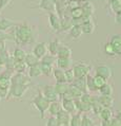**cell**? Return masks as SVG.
I'll return each instance as SVG.
<instances>
[{"label":"cell","mask_w":121,"mask_h":126,"mask_svg":"<svg viewBox=\"0 0 121 126\" xmlns=\"http://www.w3.org/2000/svg\"><path fill=\"white\" fill-rule=\"evenodd\" d=\"M13 33L14 40L18 45H27L35 40L34 30L27 22L18 23L13 28Z\"/></svg>","instance_id":"1"},{"label":"cell","mask_w":121,"mask_h":126,"mask_svg":"<svg viewBox=\"0 0 121 126\" xmlns=\"http://www.w3.org/2000/svg\"><path fill=\"white\" fill-rule=\"evenodd\" d=\"M50 101H47L45 97L43 96V94L41 92H38L37 95L34 97L32 101V104L35 106L36 109L39 111L40 114V119H44V114L48 109V106H50Z\"/></svg>","instance_id":"2"},{"label":"cell","mask_w":121,"mask_h":126,"mask_svg":"<svg viewBox=\"0 0 121 126\" xmlns=\"http://www.w3.org/2000/svg\"><path fill=\"white\" fill-rule=\"evenodd\" d=\"M30 85H21V84H11V87L9 89V95L8 97H16L20 99L22 97L26 91L29 90Z\"/></svg>","instance_id":"3"},{"label":"cell","mask_w":121,"mask_h":126,"mask_svg":"<svg viewBox=\"0 0 121 126\" xmlns=\"http://www.w3.org/2000/svg\"><path fill=\"white\" fill-rule=\"evenodd\" d=\"M72 69L73 72H74L75 79H79V78H85L88 74H89L92 67L91 65H88L85 63H79V64L75 65Z\"/></svg>","instance_id":"4"},{"label":"cell","mask_w":121,"mask_h":126,"mask_svg":"<svg viewBox=\"0 0 121 126\" xmlns=\"http://www.w3.org/2000/svg\"><path fill=\"white\" fill-rule=\"evenodd\" d=\"M43 96L45 97L47 101H50V102H55V101H58L59 100V95H58V93L56 92V90H55V87L54 85H44L42 87V92Z\"/></svg>","instance_id":"5"},{"label":"cell","mask_w":121,"mask_h":126,"mask_svg":"<svg viewBox=\"0 0 121 126\" xmlns=\"http://www.w3.org/2000/svg\"><path fill=\"white\" fill-rule=\"evenodd\" d=\"M48 22L51 28L55 32H60L61 31V19L57 12H52L48 14Z\"/></svg>","instance_id":"6"},{"label":"cell","mask_w":121,"mask_h":126,"mask_svg":"<svg viewBox=\"0 0 121 126\" xmlns=\"http://www.w3.org/2000/svg\"><path fill=\"white\" fill-rule=\"evenodd\" d=\"M62 109L65 110L66 112L70 114H76L78 112L77 108H76V104H75V100H71V99H62V103H61Z\"/></svg>","instance_id":"7"},{"label":"cell","mask_w":121,"mask_h":126,"mask_svg":"<svg viewBox=\"0 0 121 126\" xmlns=\"http://www.w3.org/2000/svg\"><path fill=\"white\" fill-rule=\"evenodd\" d=\"M110 44L112 45V47L115 52V55H119L121 56V34H115L110 37Z\"/></svg>","instance_id":"8"},{"label":"cell","mask_w":121,"mask_h":126,"mask_svg":"<svg viewBox=\"0 0 121 126\" xmlns=\"http://www.w3.org/2000/svg\"><path fill=\"white\" fill-rule=\"evenodd\" d=\"M80 27H81L82 33H84V34H93L95 32V29H96V24L94 21H93L92 18L82 21L80 23Z\"/></svg>","instance_id":"9"},{"label":"cell","mask_w":121,"mask_h":126,"mask_svg":"<svg viewBox=\"0 0 121 126\" xmlns=\"http://www.w3.org/2000/svg\"><path fill=\"white\" fill-rule=\"evenodd\" d=\"M96 74L101 76V78H103L105 80L110 79V78L113 76V71L112 69H110V67H108V66H98L96 69Z\"/></svg>","instance_id":"10"},{"label":"cell","mask_w":121,"mask_h":126,"mask_svg":"<svg viewBox=\"0 0 121 126\" xmlns=\"http://www.w3.org/2000/svg\"><path fill=\"white\" fill-rule=\"evenodd\" d=\"M30 78L24 73H15L11 79V84H21V85H30Z\"/></svg>","instance_id":"11"},{"label":"cell","mask_w":121,"mask_h":126,"mask_svg":"<svg viewBox=\"0 0 121 126\" xmlns=\"http://www.w3.org/2000/svg\"><path fill=\"white\" fill-rule=\"evenodd\" d=\"M33 53L38 58H42L44 55L47 54V44L46 43H38L33 49Z\"/></svg>","instance_id":"12"},{"label":"cell","mask_w":121,"mask_h":126,"mask_svg":"<svg viewBox=\"0 0 121 126\" xmlns=\"http://www.w3.org/2000/svg\"><path fill=\"white\" fill-rule=\"evenodd\" d=\"M57 120L59 121V123L62 126H68L70 125V121H71V118H72V114H70L68 112H66L65 110L61 109L58 114L56 115Z\"/></svg>","instance_id":"13"},{"label":"cell","mask_w":121,"mask_h":126,"mask_svg":"<svg viewBox=\"0 0 121 126\" xmlns=\"http://www.w3.org/2000/svg\"><path fill=\"white\" fill-rule=\"evenodd\" d=\"M38 8H40L43 11H46L48 13L56 12V4L52 0H40Z\"/></svg>","instance_id":"14"},{"label":"cell","mask_w":121,"mask_h":126,"mask_svg":"<svg viewBox=\"0 0 121 126\" xmlns=\"http://www.w3.org/2000/svg\"><path fill=\"white\" fill-rule=\"evenodd\" d=\"M17 24H18V22H16L15 20H12L9 18H1L0 19V31L8 32L10 29H13Z\"/></svg>","instance_id":"15"},{"label":"cell","mask_w":121,"mask_h":126,"mask_svg":"<svg viewBox=\"0 0 121 126\" xmlns=\"http://www.w3.org/2000/svg\"><path fill=\"white\" fill-rule=\"evenodd\" d=\"M56 64H57V68H60L62 70H67V69L72 68L73 59L66 58V57H57Z\"/></svg>","instance_id":"16"},{"label":"cell","mask_w":121,"mask_h":126,"mask_svg":"<svg viewBox=\"0 0 121 126\" xmlns=\"http://www.w3.org/2000/svg\"><path fill=\"white\" fill-rule=\"evenodd\" d=\"M75 104H76V108L79 113H86L88 111L92 110L91 108V104H86L84 102H82L80 99L75 100Z\"/></svg>","instance_id":"17"},{"label":"cell","mask_w":121,"mask_h":126,"mask_svg":"<svg viewBox=\"0 0 121 126\" xmlns=\"http://www.w3.org/2000/svg\"><path fill=\"white\" fill-rule=\"evenodd\" d=\"M72 49L66 46V45H61L59 50L57 52V57H66V58H72Z\"/></svg>","instance_id":"18"},{"label":"cell","mask_w":121,"mask_h":126,"mask_svg":"<svg viewBox=\"0 0 121 126\" xmlns=\"http://www.w3.org/2000/svg\"><path fill=\"white\" fill-rule=\"evenodd\" d=\"M53 75H54L55 79H56V83H67L66 78H65L64 70H62L60 68H54Z\"/></svg>","instance_id":"19"},{"label":"cell","mask_w":121,"mask_h":126,"mask_svg":"<svg viewBox=\"0 0 121 126\" xmlns=\"http://www.w3.org/2000/svg\"><path fill=\"white\" fill-rule=\"evenodd\" d=\"M91 108H92L91 111H93L95 114H99L104 107H103L101 105V103L99 102V97L98 96H94V95H93L92 103H91Z\"/></svg>","instance_id":"20"},{"label":"cell","mask_w":121,"mask_h":126,"mask_svg":"<svg viewBox=\"0 0 121 126\" xmlns=\"http://www.w3.org/2000/svg\"><path fill=\"white\" fill-rule=\"evenodd\" d=\"M99 97V102L101 103V105L103 107L106 108H112L114 106V103H115V100L112 95H100Z\"/></svg>","instance_id":"21"},{"label":"cell","mask_w":121,"mask_h":126,"mask_svg":"<svg viewBox=\"0 0 121 126\" xmlns=\"http://www.w3.org/2000/svg\"><path fill=\"white\" fill-rule=\"evenodd\" d=\"M24 63L26 64L27 67H32V66H35V65L39 64L40 59L32 52V53H26L25 58H24Z\"/></svg>","instance_id":"22"},{"label":"cell","mask_w":121,"mask_h":126,"mask_svg":"<svg viewBox=\"0 0 121 126\" xmlns=\"http://www.w3.org/2000/svg\"><path fill=\"white\" fill-rule=\"evenodd\" d=\"M55 90L58 93V95L60 97L62 95H64L65 93L68 91V88H70V84L68 83H56V85H54Z\"/></svg>","instance_id":"23"},{"label":"cell","mask_w":121,"mask_h":126,"mask_svg":"<svg viewBox=\"0 0 121 126\" xmlns=\"http://www.w3.org/2000/svg\"><path fill=\"white\" fill-rule=\"evenodd\" d=\"M25 55H26V52L24 51L23 49L17 47V48H15V50H14V52H13L12 57L14 58L15 62H24Z\"/></svg>","instance_id":"24"},{"label":"cell","mask_w":121,"mask_h":126,"mask_svg":"<svg viewBox=\"0 0 121 126\" xmlns=\"http://www.w3.org/2000/svg\"><path fill=\"white\" fill-rule=\"evenodd\" d=\"M82 12H83V16L82 17H92L93 14L95 13V8L91 2H84L83 5H81Z\"/></svg>","instance_id":"25"},{"label":"cell","mask_w":121,"mask_h":126,"mask_svg":"<svg viewBox=\"0 0 121 126\" xmlns=\"http://www.w3.org/2000/svg\"><path fill=\"white\" fill-rule=\"evenodd\" d=\"M62 109V106L61 104L59 103V101H55V102H51L50 103V106H48V109L47 111L50 112L51 115H54V117H56L58 114V112Z\"/></svg>","instance_id":"26"},{"label":"cell","mask_w":121,"mask_h":126,"mask_svg":"<svg viewBox=\"0 0 121 126\" xmlns=\"http://www.w3.org/2000/svg\"><path fill=\"white\" fill-rule=\"evenodd\" d=\"M61 45H62V44H61L58 39L52 40V41H50V43H48V45H47V51L50 52V54H52V55H56Z\"/></svg>","instance_id":"27"},{"label":"cell","mask_w":121,"mask_h":126,"mask_svg":"<svg viewBox=\"0 0 121 126\" xmlns=\"http://www.w3.org/2000/svg\"><path fill=\"white\" fill-rule=\"evenodd\" d=\"M74 86H76L77 88H79L82 92H88V89H86V80L85 78H79V79H75L74 82L72 83Z\"/></svg>","instance_id":"28"},{"label":"cell","mask_w":121,"mask_h":126,"mask_svg":"<svg viewBox=\"0 0 121 126\" xmlns=\"http://www.w3.org/2000/svg\"><path fill=\"white\" fill-rule=\"evenodd\" d=\"M68 33H70V36L73 38H79L83 34L80 24H73V27L68 30Z\"/></svg>","instance_id":"29"},{"label":"cell","mask_w":121,"mask_h":126,"mask_svg":"<svg viewBox=\"0 0 121 126\" xmlns=\"http://www.w3.org/2000/svg\"><path fill=\"white\" fill-rule=\"evenodd\" d=\"M29 78H38V76L42 75L41 73V69H40V65H35L32 67H29V71H27Z\"/></svg>","instance_id":"30"},{"label":"cell","mask_w":121,"mask_h":126,"mask_svg":"<svg viewBox=\"0 0 121 126\" xmlns=\"http://www.w3.org/2000/svg\"><path fill=\"white\" fill-rule=\"evenodd\" d=\"M83 16V12H82L81 6H77L75 9L71 10V18L73 19V21H77V20H80Z\"/></svg>","instance_id":"31"},{"label":"cell","mask_w":121,"mask_h":126,"mask_svg":"<svg viewBox=\"0 0 121 126\" xmlns=\"http://www.w3.org/2000/svg\"><path fill=\"white\" fill-rule=\"evenodd\" d=\"M61 19V31L63 30H70L73 27V19L67 16L60 17Z\"/></svg>","instance_id":"32"},{"label":"cell","mask_w":121,"mask_h":126,"mask_svg":"<svg viewBox=\"0 0 121 126\" xmlns=\"http://www.w3.org/2000/svg\"><path fill=\"white\" fill-rule=\"evenodd\" d=\"M85 80H86V89L91 92H96L98 91L97 87L95 86L94 84V79H93V76L91 74H88L85 76Z\"/></svg>","instance_id":"33"},{"label":"cell","mask_w":121,"mask_h":126,"mask_svg":"<svg viewBox=\"0 0 121 126\" xmlns=\"http://www.w3.org/2000/svg\"><path fill=\"white\" fill-rule=\"evenodd\" d=\"M27 69V66L24 62H15V64L13 66V71L16 73H24Z\"/></svg>","instance_id":"34"},{"label":"cell","mask_w":121,"mask_h":126,"mask_svg":"<svg viewBox=\"0 0 121 126\" xmlns=\"http://www.w3.org/2000/svg\"><path fill=\"white\" fill-rule=\"evenodd\" d=\"M101 95H112L113 94V86L109 83H105L102 87H100L98 89Z\"/></svg>","instance_id":"35"},{"label":"cell","mask_w":121,"mask_h":126,"mask_svg":"<svg viewBox=\"0 0 121 126\" xmlns=\"http://www.w3.org/2000/svg\"><path fill=\"white\" fill-rule=\"evenodd\" d=\"M110 8L113 13L118 14L121 12V0H110Z\"/></svg>","instance_id":"36"},{"label":"cell","mask_w":121,"mask_h":126,"mask_svg":"<svg viewBox=\"0 0 121 126\" xmlns=\"http://www.w3.org/2000/svg\"><path fill=\"white\" fill-rule=\"evenodd\" d=\"M40 65V69H41V73L45 76H51L53 74V70L54 67L51 65H47V64H42V63H39Z\"/></svg>","instance_id":"37"},{"label":"cell","mask_w":121,"mask_h":126,"mask_svg":"<svg viewBox=\"0 0 121 126\" xmlns=\"http://www.w3.org/2000/svg\"><path fill=\"white\" fill-rule=\"evenodd\" d=\"M99 115H100V119H101V120H110V119L114 117V113H113V111L110 108L104 107L101 110V112L99 113Z\"/></svg>","instance_id":"38"},{"label":"cell","mask_w":121,"mask_h":126,"mask_svg":"<svg viewBox=\"0 0 121 126\" xmlns=\"http://www.w3.org/2000/svg\"><path fill=\"white\" fill-rule=\"evenodd\" d=\"M56 56L55 55H52V54H45L42 58H40V63L42 64H47V65H51L53 66L55 63H56Z\"/></svg>","instance_id":"39"},{"label":"cell","mask_w":121,"mask_h":126,"mask_svg":"<svg viewBox=\"0 0 121 126\" xmlns=\"http://www.w3.org/2000/svg\"><path fill=\"white\" fill-rule=\"evenodd\" d=\"M80 126H95L94 120H93L92 118H89L88 115H86V114L81 115V123H80Z\"/></svg>","instance_id":"40"},{"label":"cell","mask_w":121,"mask_h":126,"mask_svg":"<svg viewBox=\"0 0 121 126\" xmlns=\"http://www.w3.org/2000/svg\"><path fill=\"white\" fill-rule=\"evenodd\" d=\"M81 123V114L80 113H76L73 114L70 121V125L68 126H80Z\"/></svg>","instance_id":"41"},{"label":"cell","mask_w":121,"mask_h":126,"mask_svg":"<svg viewBox=\"0 0 121 126\" xmlns=\"http://www.w3.org/2000/svg\"><path fill=\"white\" fill-rule=\"evenodd\" d=\"M6 40H14V33H8L4 31H0V41H6Z\"/></svg>","instance_id":"42"},{"label":"cell","mask_w":121,"mask_h":126,"mask_svg":"<svg viewBox=\"0 0 121 126\" xmlns=\"http://www.w3.org/2000/svg\"><path fill=\"white\" fill-rule=\"evenodd\" d=\"M93 79H94V84L97 87V89H99L100 87H102L106 83V80L104 79L101 78V76H99V75H97V74H95V76H93Z\"/></svg>","instance_id":"43"},{"label":"cell","mask_w":121,"mask_h":126,"mask_svg":"<svg viewBox=\"0 0 121 126\" xmlns=\"http://www.w3.org/2000/svg\"><path fill=\"white\" fill-rule=\"evenodd\" d=\"M12 56L9 54V52H8V50L6 51H4L3 53H1L0 54V64H1L2 66H6V64L9 63V61H10V58H11Z\"/></svg>","instance_id":"44"},{"label":"cell","mask_w":121,"mask_h":126,"mask_svg":"<svg viewBox=\"0 0 121 126\" xmlns=\"http://www.w3.org/2000/svg\"><path fill=\"white\" fill-rule=\"evenodd\" d=\"M103 51H104V53L106 55H110V56H113V55H115V52H114V49L112 47V45L110 44V41L104 44V46H103Z\"/></svg>","instance_id":"45"},{"label":"cell","mask_w":121,"mask_h":126,"mask_svg":"<svg viewBox=\"0 0 121 126\" xmlns=\"http://www.w3.org/2000/svg\"><path fill=\"white\" fill-rule=\"evenodd\" d=\"M65 72V78H66V82L68 84H72L73 82H74L75 79V75H74V72H73V69L70 68L67 70H64Z\"/></svg>","instance_id":"46"},{"label":"cell","mask_w":121,"mask_h":126,"mask_svg":"<svg viewBox=\"0 0 121 126\" xmlns=\"http://www.w3.org/2000/svg\"><path fill=\"white\" fill-rule=\"evenodd\" d=\"M45 126H62V125L59 123V121L57 120L56 117H54V115H51V117L47 119Z\"/></svg>","instance_id":"47"},{"label":"cell","mask_w":121,"mask_h":126,"mask_svg":"<svg viewBox=\"0 0 121 126\" xmlns=\"http://www.w3.org/2000/svg\"><path fill=\"white\" fill-rule=\"evenodd\" d=\"M92 99H93V95H91V94L88 93V92H84L80 97V100L82 101V102H84L86 104H91L92 103Z\"/></svg>","instance_id":"48"},{"label":"cell","mask_w":121,"mask_h":126,"mask_svg":"<svg viewBox=\"0 0 121 126\" xmlns=\"http://www.w3.org/2000/svg\"><path fill=\"white\" fill-rule=\"evenodd\" d=\"M12 0H0V13H1L3 10H4L6 6L10 4V2H11Z\"/></svg>","instance_id":"49"},{"label":"cell","mask_w":121,"mask_h":126,"mask_svg":"<svg viewBox=\"0 0 121 126\" xmlns=\"http://www.w3.org/2000/svg\"><path fill=\"white\" fill-rule=\"evenodd\" d=\"M8 95H9V90L8 89L0 88V97H1V99H8Z\"/></svg>","instance_id":"50"},{"label":"cell","mask_w":121,"mask_h":126,"mask_svg":"<svg viewBox=\"0 0 121 126\" xmlns=\"http://www.w3.org/2000/svg\"><path fill=\"white\" fill-rule=\"evenodd\" d=\"M110 121H112V126H121V122L116 117H113Z\"/></svg>","instance_id":"51"},{"label":"cell","mask_w":121,"mask_h":126,"mask_svg":"<svg viewBox=\"0 0 121 126\" xmlns=\"http://www.w3.org/2000/svg\"><path fill=\"white\" fill-rule=\"evenodd\" d=\"M4 51H6V46H5V41H0V54L3 53Z\"/></svg>","instance_id":"52"},{"label":"cell","mask_w":121,"mask_h":126,"mask_svg":"<svg viewBox=\"0 0 121 126\" xmlns=\"http://www.w3.org/2000/svg\"><path fill=\"white\" fill-rule=\"evenodd\" d=\"M110 120H101V126H112V121Z\"/></svg>","instance_id":"53"},{"label":"cell","mask_w":121,"mask_h":126,"mask_svg":"<svg viewBox=\"0 0 121 126\" xmlns=\"http://www.w3.org/2000/svg\"><path fill=\"white\" fill-rule=\"evenodd\" d=\"M115 20H116V23H117V24H120V26H121V13L116 14Z\"/></svg>","instance_id":"54"},{"label":"cell","mask_w":121,"mask_h":126,"mask_svg":"<svg viewBox=\"0 0 121 126\" xmlns=\"http://www.w3.org/2000/svg\"><path fill=\"white\" fill-rule=\"evenodd\" d=\"M115 117L117 118V119H118V120L121 122V110H118V111H117V112H116V115H115Z\"/></svg>","instance_id":"55"},{"label":"cell","mask_w":121,"mask_h":126,"mask_svg":"<svg viewBox=\"0 0 121 126\" xmlns=\"http://www.w3.org/2000/svg\"><path fill=\"white\" fill-rule=\"evenodd\" d=\"M78 1H79V2H83V3H84V2H91L92 0H78Z\"/></svg>","instance_id":"56"},{"label":"cell","mask_w":121,"mask_h":126,"mask_svg":"<svg viewBox=\"0 0 121 126\" xmlns=\"http://www.w3.org/2000/svg\"><path fill=\"white\" fill-rule=\"evenodd\" d=\"M3 68H4V66H2L1 64H0V72H2V71H3Z\"/></svg>","instance_id":"57"},{"label":"cell","mask_w":121,"mask_h":126,"mask_svg":"<svg viewBox=\"0 0 121 126\" xmlns=\"http://www.w3.org/2000/svg\"><path fill=\"white\" fill-rule=\"evenodd\" d=\"M52 1H53V2L55 3V4H56V3H57L58 1H59V0H52Z\"/></svg>","instance_id":"58"},{"label":"cell","mask_w":121,"mask_h":126,"mask_svg":"<svg viewBox=\"0 0 121 126\" xmlns=\"http://www.w3.org/2000/svg\"><path fill=\"white\" fill-rule=\"evenodd\" d=\"M1 100H2V99H1V97H0V101H1Z\"/></svg>","instance_id":"59"},{"label":"cell","mask_w":121,"mask_h":126,"mask_svg":"<svg viewBox=\"0 0 121 126\" xmlns=\"http://www.w3.org/2000/svg\"><path fill=\"white\" fill-rule=\"evenodd\" d=\"M120 13H121V12H120Z\"/></svg>","instance_id":"60"}]
</instances>
